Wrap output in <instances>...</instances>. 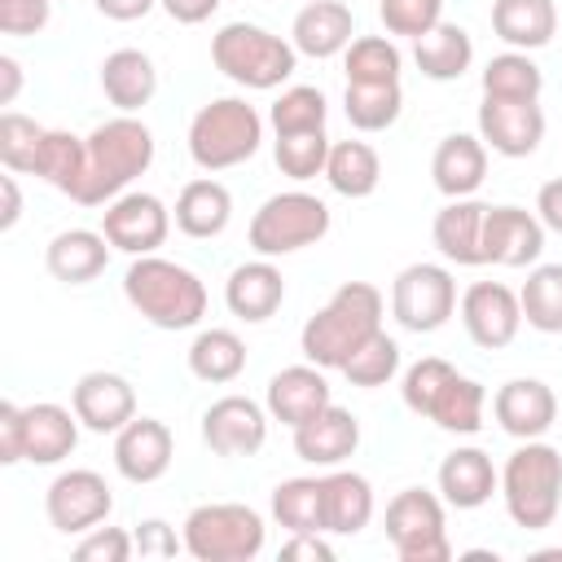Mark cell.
I'll use <instances>...</instances> for the list:
<instances>
[{"instance_id": "cell-1", "label": "cell", "mask_w": 562, "mask_h": 562, "mask_svg": "<svg viewBox=\"0 0 562 562\" xmlns=\"http://www.w3.org/2000/svg\"><path fill=\"white\" fill-rule=\"evenodd\" d=\"M83 145H88V162H83L79 193L70 198L79 206H105V202H114L154 162V132L136 114H119V119L97 123L83 136Z\"/></svg>"}, {"instance_id": "cell-2", "label": "cell", "mask_w": 562, "mask_h": 562, "mask_svg": "<svg viewBox=\"0 0 562 562\" xmlns=\"http://www.w3.org/2000/svg\"><path fill=\"white\" fill-rule=\"evenodd\" d=\"M382 329V290L369 281H342L329 303L307 316L299 347L321 369H342L360 342H369Z\"/></svg>"}, {"instance_id": "cell-3", "label": "cell", "mask_w": 562, "mask_h": 562, "mask_svg": "<svg viewBox=\"0 0 562 562\" xmlns=\"http://www.w3.org/2000/svg\"><path fill=\"white\" fill-rule=\"evenodd\" d=\"M123 294L158 329H193L206 316L202 277L162 255H136L123 272Z\"/></svg>"}, {"instance_id": "cell-4", "label": "cell", "mask_w": 562, "mask_h": 562, "mask_svg": "<svg viewBox=\"0 0 562 562\" xmlns=\"http://www.w3.org/2000/svg\"><path fill=\"white\" fill-rule=\"evenodd\" d=\"M501 501L514 527L544 531L562 509V452L544 439H522L501 465Z\"/></svg>"}, {"instance_id": "cell-5", "label": "cell", "mask_w": 562, "mask_h": 562, "mask_svg": "<svg viewBox=\"0 0 562 562\" xmlns=\"http://www.w3.org/2000/svg\"><path fill=\"white\" fill-rule=\"evenodd\" d=\"M211 61L220 75H228L233 83L241 88H255V92H268V88H281L294 66H299V48L281 35H272L268 26H255V22H224L215 35H211Z\"/></svg>"}, {"instance_id": "cell-6", "label": "cell", "mask_w": 562, "mask_h": 562, "mask_svg": "<svg viewBox=\"0 0 562 562\" xmlns=\"http://www.w3.org/2000/svg\"><path fill=\"white\" fill-rule=\"evenodd\" d=\"M263 119L246 97H215L189 123V158L202 171H228L259 154Z\"/></svg>"}, {"instance_id": "cell-7", "label": "cell", "mask_w": 562, "mask_h": 562, "mask_svg": "<svg viewBox=\"0 0 562 562\" xmlns=\"http://www.w3.org/2000/svg\"><path fill=\"white\" fill-rule=\"evenodd\" d=\"M263 518L241 501H211L184 518V553L198 562H250L263 553Z\"/></svg>"}, {"instance_id": "cell-8", "label": "cell", "mask_w": 562, "mask_h": 562, "mask_svg": "<svg viewBox=\"0 0 562 562\" xmlns=\"http://www.w3.org/2000/svg\"><path fill=\"white\" fill-rule=\"evenodd\" d=\"M329 233V206L316 193L303 189H285L272 193L255 215H250V250L263 259H281L294 255L303 246H316Z\"/></svg>"}, {"instance_id": "cell-9", "label": "cell", "mask_w": 562, "mask_h": 562, "mask_svg": "<svg viewBox=\"0 0 562 562\" xmlns=\"http://www.w3.org/2000/svg\"><path fill=\"white\" fill-rule=\"evenodd\" d=\"M386 540L395 544L400 562H448V522H443V496L426 487H404L386 501Z\"/></svg>"}, {"instance_id": "cell-10", "label": "cell", "mask_w": 562, "mask_h": 562, "mask_svg": "<svg viewBox=\"0 0 562 562\" xmlns=\"http://www.w3.org/2000/svg\"><path fill=\"white\" fill-rule=\"evenodd\" d=\"M457 312V281L443 263H408L391 281V316L408 334H435Z\"/></svg>"}, {"instance_id": "cell-11", "label": "cell", "mask_w": 562, "mask_h": 562, "mask_svg": "<svg viewBox=\"0 0 562 562\" xmlns=\"http://www.w3.org/2000/svg\"><path fill=\"white\" fill-rule=\"evenodd\" d=\"M101 233L110 237L114 250L123 255H154L167 233H171V211L162 206L158 193H145V189H127L119 193L114 202H105L101 211Z\"/></svg>"}, {"instance_id": "cell-12", "label": "cell", "mask_w": 562, "mask_h": 562, "mask_svg": "<svg viewBox=\"0 0 562 562\" xmlns=\"http://www.w3.org/2000/svg\"><path fill=\"white\" fill-rule=\"evenodd\" d=\"M114 509V492L97 470H61L44 492V514L61 536H83L101 527Z\"/></svg>"}, {"instance_id": "cell-13", "label": "cell", "mask_w": 562, "mask_h": 562, "mask_svg": "<svg viewBox=\"0 0 562 562\" xmlns=\"http://www.w3.org/2000/svg\"><path fill=\"white\" fill-rule=\"evenodd\" d=\"M461 325L470 334L474 347L483 351H501L518 338L522 329V303L509 285L501 281H474L465 294H461Z\"/></svg>"}, {"instance_id": "cell-14", "label": "cell", "mask_w": 562, "mask_h": 562, "mask_svg": "<svg viewBox=\"0 0 562 562\" xmlns=\"http://www.w3.org/2000/svg\"><path fill=\"white\" fill-rule=\"evenodd\" d=\"M202 443L215 457H255L268 443V408L250 395H224L202 413Z\"/></svg>"}, {"instance_id": "cell-15", "label": "cell", "mask_w": 562, "mask_h": 562, "mask_svg": "<svg viewBox=\"0 0 562 562\" xmlns=\"http://www.w3.org/2000/svg\"><path fill=\"white\" fill-rule=\"evenodd\" d=\"M479 136L501 158H527L544 140V110H540V101L483 97V105H479Z\"/></svg>"}, {"instance_id": "cell-16", "label": "cell", "mask_w": 562, "mask_h": 562, "mask_svg": "<svg viewBox=\"0 0 562 562\" xmlns=\"http://www.w3.org/2000/svg\"><path fill=\"white\" fill-rule=\"evenodd\" d=\"M544 250V224L536 211L522 206H487L483 215V263L496 268H527Z\"/></svg>"}, {"instance_id": "cell-17", "label": "cell", "mask_w": 562, "mask_h": 562, "mask_svg": "<svg viewBox=\"0 0 562 562\" xmlns=\"http://www.w3.org/2000/svg\"><path fill=\"white\" fill-rule=\"evenodd\" d=\"M70 408L79 413L83 430H92V435H119L136 417V391H132V382L123 373L92 369V373H83L75 382Z\"/></svg>"}, {"instance_id": "cell-18", "label": "cell", "mask_w": 562, "mask_h": 562, "mask_svg": "<svg viewBox=\"0 0 562 562\" xmlns=\"http://www.w3.org/2000/svg\"><path fill=\"white\" fill-rule=\"evenodd\" d=\"M171 452H176V439L158 417H132L114 435V470L127 483H158L171 470Z\"/></svg>"}, {"instance_id": "cell-19", "label": "cell", "mask_w": 562, "mask_h": 562, "mask_svg": "<svg viewBox=\"0 0 562 562\" xmlns=\"http://www.w3.org/2000/svg\"><path fill=\"white\" fill-rule=\"evenodd\" d=\"M492 417L514 439H544V430L558 422V395L540 378H509L492 395Z\"/></svg>"}, {"instance_id": "cell-20", "label": "cell", "mask_w": 562, "mask_h": 562, "mask_svg": "<svg viewBox=\"0 0 562 562\" xmlns=\"http://www.w3.org/2000/svg\"><path fill=\"white\" fill-rule=\"evenodd\" d=\"M334 404V395H329V382H325V373H321V364H290V369H281V373H272L268 378V395H263V408H268V417L272 422H281V426H303V422H312L321 408H329Z\"/></svg>"}, {"instance_id": "cell-21", "label": "cell", "mask_w": 562, "mask_h": 562, "mask_svg": "<svg viewBox=\"0 0 562 562\" xmlns=\"http://www.w3.org/2000/svg\"><path fill=\"white\" fill-rule=\"evenodd\" d=\"M224 303L237 321L246 325H259L268 316H277V307L285 303V277L272 259H250V263H237L224 281Z\"/></svg>"}, {"instance_id": "cell-22", "label": "cell", "mask_w": 562, "mask_h": 562, "mask_svg": "<svg viewBox=\"0 0 562 562\" xmlns=\"http://www.w3.org/2000/svg\"><path fill=\"white\" fill-rule=\"evenodd\" d=\"M351 35H356V18L342 0H307L294 13V26H290V44L303 57H316V61L347 53Z\"/></svg>"}, {"instance_id": "cell-23", "label": "cell", "mask_w": 562, "mask_h": 562, "mask_svg": "<svg viewBox=\"0 0 562 562\" xmlns=\"http://www.w3.org/2000/svg\"><path fill=\"white\" fill-rule=\"evenodd\" d=\"M360 448V422L351 408H321L312 422L294 426V452L307 465H342Z\"/></svg>"}, {"instance_id": "cell-24", "label": "cell", "mask_w": 562, "mask_h": 562, "mask_svg": "<svg viewBox=\"0 0 562 562\" xmlns=\"http://www.w3.org/2000/svg\"><path fill=\"white\" fill-rule=\"evenodd\" d=\"M501 492V474L483 448H452L439 461V496L452 509H479Z\"/></svg>"}, {"instance_id": "cell-25", "label": "cell", "mask_w": 562, "mask_h": 562, "mask_svg": "<svg viewBox=\"0 0 562 562\" xmlns=\"http://www.w3.org/2000/svg\"><path fill=\"white\" fill-rule=\"evenodd\" d=\"M430 176H435V189L443 198H470L487 180V145H483V136H470V132L443 136L435 145Z\"/></svg>"}, {"instance_id": "cell-26", "label": "cell", "mask_w": 562, "mask_h": 562, "mask_svg": "<svg viewBox=\"0 0 562 562\" xmlns=\"http://www.w3.org/2000/svg\"><path fill=\"white\" fill-rule=\"evenodd\" d=\"M483 215H487V202H474V198H448V206L435 211L430 237L448 263H461V268L483 263Z\"/></svg>"}, {"instance_id": "cell-27", "label": "cell", "mask_w": 562, "mask_h": 562, "mask_svg": "<svg viewBox=\"0 0 562 562\" xmlns=\"http://www.w3.org/2000/svg\"><path fill=\"white\" fill-rule=\"evenodd\" d=\"M110 263V237L92 228H61L44 246V268L66 285H88Z\"/></svg>"}, {"instance_id": "cell-28", "label": "cell", "mask_w": 562, "mask_h": 562, "mask_svg": "<svg viewBox=\"0 0 562 562\" xmlns=\"http://www.w3.org/2000/svg\"><path fill=\"white\" fill-rule=\"evenodd\" d=\"M101 92H105V101H110L119 114H136V110L149 105L154 92H158L154 57L140 53V48H114V53L101 61Z\"/></svg>"}, {"instance_id": "cell-29", "label": "cell", "mask_w": 562, "mask_h": 562, "mask_svg": "<svg viewBox=\"0 0 562 562\" xmlns=\"http://www.w3.org/2000/svg\"><path fill=\"white\" fill-rule=\"evenodd\" d=\"M228 220H233V193L220 180L198 176V180H189L180 189V198H176V228L184 237H198V241L220 237L228 228Z\"/></svg>"}, {"instance_id": "cell-30", "label": "cell", "mask_w": 562, "mask_h": 562, "mask_svg": "<svg viewBox=\"0 0 562 562\" xmlns=\"http://www.w3.org/2000/svg\"><path fill=\"white\" fill-rule=\"evenodd\" d=\"M79 413L61 404H31L26 408V461L31 465H57L79 443Z\"/></svg>"}, {"instance_id": "cell-31", "label": "cell", "mask_w": 562, "mask_h": 562, "mask_svg": "<svg viewBox=\"0 0 562 562\" xmlns=\"http://www.w3.org/2000/svg\"><path fill=\"white\" fill-rule=\"evenodd\" d=\"M492 31L518 53L544 48L558 31V9L553 0H496L492 4Z\"/></svg>"}, {"instance_id": "cell-32", "label": "cell", "mask_w": 562, "mask_h": 562, "mask_svg": "<svg viewBox=\"0 0 562 562\" xmlns=\"http://www.w3.org/2000/svg\"><path fill=\"white\" fill-rule=\"evenodd\" d=\"M413 61H417V70H422L426 79L452 83V79H461V75L470 70V61H474V40H470L465 26L439 22L435 31H426L422 40H413Z\"/></svg>"}, {"instance_id": "cell-33", "label": "cell", "mask_w": 562, "mask_h": 562, "mask_svg": "<svg viewBox=\"0 0 562 562\" xmlns=\"http://www.w3.org/2000/svg\"><path fill=\"white\" fill-rule=\"evenodd\" d=\"M321 483H325V531L334 536L364 531L373 518V483L356 470H334Z\"/></svg>"}, {"instance_id": "cell-34", "label": "cell", "mask_w": 562, "mask_h": 562, "mask_svg": "<svg viewBox=\"0 0 562 562\" xmlns=\"http://www.w3.org/2000/svg\"><path fill=\"white\" fill-rule=\"evenodd\" d=\"M325 180L342 198H369L382 180V158L369 140H334L325 158Z\"/></svg>"}, {"instance_id": "cell-35", "label": "cell", "mask_w": 562, "mask_h": 562, "mask_svg": "<svg viewBox=\"0 0 562 562\" xmlns=\"http://www.w3.org/2000/svg\"><path fill=\"white\" fill-rule=\"evenodd\" d=\"M83 162H88L83 136L61 132V127H44V140H40L35 171H31V176H40V180L53 184L57 193L75 198V193H79V180H83Z\"/></svg>"}, {"instance_id": "cell-36", "label": "cell", "mask_w": 562, "mask_h": 562, "mask_svg": "<svg viewBox=\"0 0 562 562\" xmlns=\"http://www.w3.org/2000/svg\"><path fill=\"white\" fill-rule=\"evenodd\" d=\"M483 408H487L483 382H474V378H465V373H452V378L443 382V391L435 395V404H430L426 417H430L439 430H448V435H479V430H483Z\"/></svg>"}, {"instance_id": "cell-37", "label": "cell", "mask_w": 562, "mask_h": 562, "mask_svg": "<svg viewBox=\"0 0 562 562\" xmlns=\"http://www.w3.org/2000/svg\"><path fill=\"white\" fill-rule=\"evenodd\" d=\"M241 369H246V342H241L233 329H202V334L189 342V373H193L198 382L224 386V382H233Z\"/></svg>"}, {"instance_id": "cell-38", "label": "cell", "mask_w": 562, "mask_h": 562, "mask_svg": "<svg viewBox=\"0 0 562 562\" xmlns=\"http://www.w3.org/2000/svg\"><path fill=\"white\" fill-rule=\"evenodd\" d=\"M272 518L294 531H325V483L321 479H285L272 487Z\"/></svg>"}, {"instance_id": "cell-39", "label": "cell", "mask_w": 562, "mask_h": 562, "mask_svg": "<svg viewBox=\"0 0 562 562\" xmlns=\"http://www.w3.org/2000/svg\"><path fill=\"white\" fill-rule=\"evenodd\" d=\"M347 83H400L404 53L395 48L391 35H356L342 53Z\"/></svg>"}, {"instance_id": "cell-40", "label": "cell", "mask_w": 562, "mask_h": 562, "mask_svg": "<svg viewBox=\"0 0 562 562\" xmlns=\"http://www.w3.org/2000/svg\"><path fill=\"white\" fill-rule=\"evenodd\" d=\"M544 92V75L540 66L509 48V53H496L487 66H483V97H505V101H540Z\"/></svg>"}, {"instance_id": "cell-41", "label": "cell", "mask_w": 562, "mask_h": 562, "mask_svg": "<svg viewBox=\"0 0 562 562\" xmlns=\"http://www.w3.org/2000/svg\"><path fill=\"white\" fill-rule=\"evenodd\" d=\"M404 110L400 83H347L342 114L356 132H386Z\"/></svg>"}, {"instance_id": "cell-42", "label": "cell", "mask_w": 562, "mask_h": 562, "mask_svg": "<svg viewBox=\"0 0 562 562\" xmlns=\"http://www.w3.org/2000/svg\"><path fill=\"white\" fill-rule=\"evenodd\" d=\"M522 321L540 334H562V263H540L527 272L522 290Z\"/></svg>"}, {"instance_id": "cell-43", "label": "cell", "mask_w": 562, "mask_h": 562, "mask_svg": "<svg viewBox=\"0 0 562 562\" xmlns=\"http://www.w3.org/2000/svg\"><path fill=\"white\" fill-rule=\"evenodd\" d=\"M329 136H325V127H316V132H281L277 140H272V158H277V167H281V176H290V180H312V176H325V158H329Z\"/></svg>"}, {"instance_id": "cell-44", "label": "cell", "mask_w": 562, "mask_h": 562, "mask_svg": "<svg viewBox=\"0 0 562 562\" xmlns=\"http://www.w3.org/2000/svg\"><path fill=\"white\" fill-rule=\"evenodd\" d=\"M395 373H400V342H395L386 329H378L369 342H360V347L351 351V360L342 364V378H347L351 386H364V391L386 386Z\"/></svg>"}, {"instance_id": "cell-45", "label": "cell", "mask_w": 562, "mask_h": 562, "mask_svg": "<svg viewBox=\"0 0 562 562\" xmlns=\"http://www.w3.org/2000/svg\"><path fill=\"white\" fill-rule=\"evenodd\" d=\"M325 119H329L325 92L312 88V83L285 88V92L272 101V110H268V123H272L277 136H281V132H316V127H325Z\"/></svg>"}, {"instance_id": "cell-46", "label": "cell", "mask_w": 562, "mask_h": 562, "mask_svg": "<svg viewBox=\"0 0 562 562\" xmlns=\"http://www.w3.org/2000/svg\"><path fill=\"white\" fill-rule=\"evenodd\" d=\"M40 140H44V127L18 110H4L0 114V162L4 171H18V176H31L35 171V154H40Z\"/></svg>"}, {"instance_id": "cell-47", "label": "cell", "mask_w": 562, "mask_h": 562, "mask_svg": "<svg viewBox=\"0 0 562 562\" xmlns=\"http://www.w3.org/2000/svg\"><path fill=\"white\" fill-rule=\"evenodd\" d=\"M452 373H457V369H452L443 356H422L417 364H408V369H404V382H400L404 408L417 413V417H426L430 404H435V395L443 391V382H448Z\"/></svg>"}, {"instance_id": "cell-48", "label": "cell", "mask_w": 562, "mask_h": 562, "mask_svg": "<svg viewBox=\"0 0 562 562\" xmlns=\"http://www.w3.org/2000/svg\"><path fill=\"white\" fill-rule=\"evenodd\" d=\"M378 18H382L386 35L422 40L426 31H435L443 22V0H378Z\"/></svg>"}, {"instance_id": "cell-49", "label": "cell", "mask_w": 562, "mask_h": 562, "mask_svg": "<svg viewBox=\"0 0 562 562\" xmlns=\"http://www.w3.org/2000/svg\"><path fill=\"white\" fill-rule=\"evenodd\" d=\"M132 553H136V536L123 531V527H92L75 544V558L79 562H127Z\"/></svg>"}, {"instance_id": "cell-50", "label": "cell", "mask_w": 562, "mask_h": 562, "mask_svg": "<svg viewBox=\"0 0 562 562\" xmlns=\"http://www.w3.org/2000/svg\"><path fill=\"white\" fill-rule=\"evenodd\" d=\"M53 18V0H0V31L13 40L40 35Z\"/></svg>"}, {"instance_id": "cell-51", "label": "cell", "mask_w": 562, "mask_h": 562, "mask_svg": "<svg viewBox=\"0 0 562 562\" xmlns=\"http://www.w3.org/2000/svg\"><path fill=\"white\" fill-rule=\"evenodd\" d=\"M18 461H26V408L4 400L0 404V465H18Z\"/></svg>"}, {"instance_id": "cell-52", "label": "cell", "mask_w": 562, "mask_h": 562, "mask_svg": "<svg viewBox=\"0 0 562 562\" xmlns=\"http://www.w3.org/2000/svg\"><path fill=\"white\" fill-rule=\"evenodd\" d=\"M136 553L140 558H176V549H184V540H176V527L162 518H145L136 522Z\"/></svg>"}, {"instance_id": "cell-53", "label": "cell", "mask_w": 562, "mask_h": 562, "mask_svg": "<svg viewBox=\"0 0 562 562\" xmlns=\"http://www.w3.org/2000/svg\"><path fill=\"white\" fill-rule=\"evenodd\" d=\"M281 558H312V562H329L334 549L325 544V531H294L281 544Z\"/></svg>"}, {"instance_id": "cell-54", "label": "cell", "mask_w": 562, "mask_h": 562, "mask_svg": "<svg viewBox=\"0 0 562 562\" xmlns=\"http://www.w3.org/2000/svg\"><path fill=\"white\" fill-rule=\"evenodd\" d=\"M536 215H540V224H544L549 233L562 237V176L540 184V193H536Z\"/></svg>"}, {"instance_id": "cell-55", "label": "cell", "mask_w": 562, "mask_h": 562, "mask_svg": "<svg viewBox=\"0 0 562 562\" xmlns=\"http://www.w3.org/2000/svg\"><path fill=\"white\" fill-rule=\"evenodd\" d=\"M158 4H162L167 18L180 22V26H198V22H206V18L220 9V0H158Z\"/></svg>"}, {"instance_id": "cell-56", "label": "cell", "mask_w": 562, "mask_h": 562, "mask_svg": "<svg viewBox=\"0 0 562 562\" xmlns=\"http://www.w3.org/2000/svg\"><path fill=\"white\" fill-rule=\"evenodd\" d=\"M97 4V13H105L110 22H136V18H145L158 0H92Z\"/></svg>"}, {"instance_id": "cell-57", "label": "cell", "mask_w": 562, "mask_h": 562, "mask_svg": "<svg viewBox=\"0 0 562 562\" xmlns=\"http://www.w3.org/2000/svg\"><path fill=\"white\" fill-rule=\"evenodd\" d=\"M22 92V61L0 53V105H13Z\"/></svg>"}, {"instance_id": "cell-58", "label": "cell", "mask_w": 562, "mask_h": 562, "mask_svg": "<svg viewBox=\"0 0 562 562\" xmlns=\"http://www.w3.org/2000/svg\"><path fill=\"white\" fill-rule=\"evenodd\" d=\"M0 189H4V211H0V233H9L18 220H22V193H18V171L0 176Z\"/></svg>"}, {"instance_id": "cell-59", "label": "cell", "mask_w": 562, "mask_h": 562, "mask_svg": "<svg viewBox=\"0 0 562 562\" xmlns=\"http://www.w3.org/2000/svg\"><path fill=\"white\" fill-rule=\"evenodd\" d=\"M303 4H307V0H303Z\"/></svg>"}]
</instances>
